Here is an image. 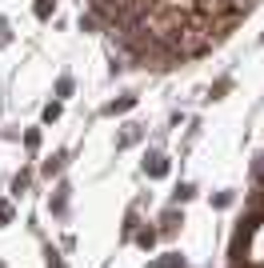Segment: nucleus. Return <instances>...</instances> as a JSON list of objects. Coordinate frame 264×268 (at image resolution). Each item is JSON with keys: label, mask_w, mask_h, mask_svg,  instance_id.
I'll use <instances>...</instances> for the list:
<instances>
[{"label": "nucleus", "mask_w": 264, "mask_h": 268, "mask_svg": "<svg viewBox=\"0 0 264 268\" xmlns=\"http://www.w3.org/2000/svg\"><path fill=\"white\" fill-rule=\"evenodd\" d=\"M60 164H64V152H60V156H52V160L44 164V172H48V176H52V172H60Z\"/></svg>", "instance_id": "obj_1"}, {"label": "nucleus", "mask_w": 264, "mask_h": 268, "mask_svg": "<svg viewBox=\"0 0 264 268\" xmlns=\"http://www.w3.org/2000/svg\"><path fill=\"white\" fill-rule=\"evenodd\" d=\"M124 108H132V96H124V100H116V104H108V112H124Z\"/></svg>", "instance_id": "obj_2"}, {"label": "nucleus", "mask_w": 264, "mask_h": 268, "mask_svg": "<svg viewBox=\"0 0 264 268\" xmlns=\"http://www.w3.org/2000/svg\"><path fill=\"white\" fill-rule=\"evenodd\" d=\"M136 240H140V248H148V244H152V240H156V232H152V228H148V232H140V236H136Z\"/></svg>", "instance_id": "obj_3"}, {"label": "nucleus", "mask_w": 264, "mask_h": 268, "mask_svg": "<svg viewBox=\"0 0 264 268\" xmlns=\"http://www.w3.org/2000/svg\"><path fill=\"white\" fill-rule=\"evenodd\" d=\"M4 220H8V204H0V224H4Z\"/></svg>", "instance_id": "obj_4"}]
</instances>
